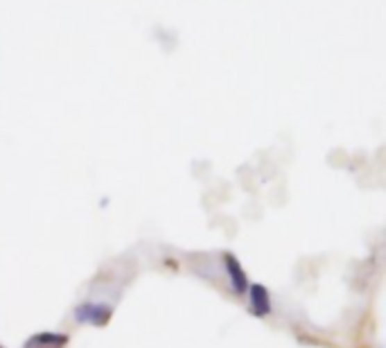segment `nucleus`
<instances>
[{
  "label": "nucleus",
  "mask_w": 386,
  "mask_h": 348,
  "mask_svg": "<svg viewBox=\"0 0 386 348\" xmlns=\"http://www.w3.org/2000/svg\"><path fill=\"white\" fill-rule=\"evenodd\" d=\"M111 317H113V308L106 303H100V301H84V303L73 308L75 324H82V326L102 328L111 322Z\"/></svg>",
  "instance_id": "f257e3e1"
},
{
  "label": "nucleus",
  "mask_w": 386,
  "mask_h": 348,
  "mask_svg": "<svg viewBox=\"0 0 386 348\" xmlns=\"http://www.w3.org/2000/svg\"><path fill=\"white\" fill-rule=\"evenodd\" d=\"M221 262H224V269H226V274H228L230 290L242 296L249 290V285H251L246 271H244V267H242V262L237 260V255H233L230 251H226L221 255Z\"/></svg>",
  "instance_id": "f03ea898"
},
{
  "label": "nucleus",
  "mask_w": 386,
  "mask_h": 348,
  "mask_svg": "<svg viewBox=\"0 0 386 348\" xmlns=\"http://www.w3.org/2000/svg\"><path fill=\"white\" fill-rule=\"evenodd\" d=\"M249 308L251 313L255 317H269L271 315V294H269V290L262 285V283H251L249 285Z\"/></svg>",
  "instance_id": "7ed1b4c3"
},
{
  "label": "nucleus",
  "mask_w": 386,
  "mask_h": 348,
  "mask_svg": "<svg viewBox=\"0 0 386 348\" xmlns=\"http://www.w3.org/2000/svg\"><path fill=\"white\" fill-rule=\"evenodd\" d=\"M68 344V335L64 333H39V335H32L28 342L23 344V348H59V346H66Z\"/></svg>",
  "instance_id": "20e7f679"
},
{
  "label": "nucleus",
  "mask_w": 386,
  "mask_h": 348,
  "mask_svg": "<svg viewBox=\"0 0 386 348\" xmlns=\"http://www.w3.org/2000/svg\"><path fill=\"white\" fill-rule=\"evenodd\" d=\"M0 348H3V346H0Z\"/></svg>",
  "instance_id": "39448f33"
}]
</instances>
